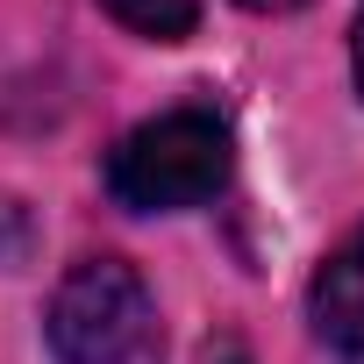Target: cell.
Returning <instances> with one entry per match:
<instances>
[{
  "label": "cell",
  "instance_id": "6da1fadb",
  "mask_svg": "<svg viewBox=\"0 0 364 364\" xmlns=\"http://www.w3.org/2000/svg\"><path fill=\"white\" fill-rule=\"evenodd\" d=\"M229 122L215 107H171L136 122L114 150H107V193L136 215H178V208H200L229 186Z\"/></svg>",
  "mask_w": 364,
  "mask_h": 364
},
{
  "label": "cell",
  "instance_id": "7a4b0ae2",
  "mask_svg": "<svg viewBox=\"0 0 364 364\" xmlns=\"http://www.w3.org/2000/svg\"><path fill=\"white\" fill-rule=\"evenodd\" d=\"M43 336H50L58 364H157V350H164L157 300H150L143 272L122 257H79L50 293Z\"/></svg>",
  "mask_w": 364,
  "mask_h": 364
},
{
  "label": "cell",
  "instance_id": "3957f363",
  "mask_svg": "<svg viewBox=\"0 0 364 364\" xmlns=\"http://www.w3.org/2000/svg\"><path fill=\"white\" fill-rule=\"evenodd\" d=\"M307 307H314V328H321L336 350L364 357V229H357L350 243L328 250V264L314 272Z\"/></svg>",
  "mask_w": 364,
  "mask_h": 364
},
{
  "label": "cell",
  "instance_id": "277c9868",
  "mask_svg": "<svg viewBox=\"0 0 364 364\" xmlns=\"http://www.w3.org/2000/svg\"><path fill=\"white\" fill-rule=\"evenodd\" d=\"M100 8H107L122 29L150 36V43H178V36L200 22V0H100Z\"/></svg>",
  "mask_w": 364,
  "mask_h": 364
},
{
  "label": "cell",
  "instance_id": "5b68a950",
  "mask_svg": "<svg viewBox=\"0 0 364 364\" xmlns=\"http://www.w3.org/2000/svg\"><path fill=\"white\" fill-rule=\"evenodd\" d=\"M350 65H357V93H364V8H357V29H350Z\"/></svg>",
  "mask_w": 364,
  "mask_h": 364
},
{
  "label": "cell",
  "instance_id": "8992f818",
  "mask_svg": "<svg viewBox=\"0 0 364 364\" xmlns=\"http://www.w3.org/2000/svg\"><path fill=\"white\" fill-rule=\"evenodd\" d=\"M250 15H293V8H307V0H243Z\"/></svg>",
  "mask_w": 364,
  "mask_h": 364
},
{
  "label": "cell",
  "instance_id": "52a82bcc",
  "mask_svg": "<svg viewBox=\"0 0 364 364\" xmlns=\"http://www.w3.org/2000/svg\"><path fill=\"white\" fill-rule=\"evenodd\" d=\"M200 364H250V357H243V350H236V343H215V350H208V357H200Z\"/></svg>",
  "mask_w": 364,
  "mask_h": 364
}]
</instances>
